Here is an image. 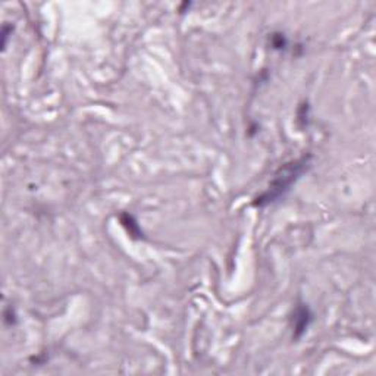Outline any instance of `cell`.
Returning a JSON list of instances; mask_svg holds the SVG:
<instances>
[{"mask_svg": "<svg viewBox=\"0 0 376 376\" xmlns=\"http://www.w3.org/2000/svg\"><path fill=\"white\" fill-rule=\"evenodd\" d=\"M309 159L307 157H301V159L291 162L288 165H285L284 168H281L280 174H278L274 181L271 183L269 188L266 190L262 196L258 199L256 204L258 206H265L269 204L272 202H275L276 199H280L281 196H284L285 191L289 190V187L293 186V183H296L297 178L305 172V169L307 168Z\"/></svg>", "mask_w": 376, "mask_h": 376, "instance_id": "1", "label": "cell"}, {"mask_svg": "<svg viewBox=\"0 0 376 376\" xmlns=\"http://www.w3.org/2000/svg\"><path fill=\"white\" fill-rule=\"evenodd\" d=\"M310 322V313L307 307H300L296 313V335L298 337L301 332H305V330L309 326Z\"/></svg>", "mask_w": 376, "mask_h": 376, "instance_id": "2", "label": "cell"}]
</instances>
